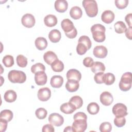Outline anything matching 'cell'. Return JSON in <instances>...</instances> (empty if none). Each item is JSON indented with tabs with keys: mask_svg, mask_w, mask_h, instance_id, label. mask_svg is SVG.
Returning a JSON list of instances; mask_svg holds the SVG:
<instances>
[{
	"mask_svg": "<svg viewBox=\"0 0 132 132\" xmlns=\"http://www.w3.org/2000/svg\"><path fill=\"white\" fill-rule=\"evenodd\" d=\"M74 122L72 124V129L74 132H84L87 128V117L82 112H78L74 116Z\"/></svg>",
	"mask_w": 132,
	"mask_h": 132,
	"instance_id": "obj_1",
	"label": "cell"
},
{
	"mask_svg": "<svg viewBox=\"0 0 132 132\" xmlns=\"http://www.w3.org/2000/svg\"><path fill=\"white\" fill-rule=\"evenodd\" d=\"M91 31L94 40L97 42H103L106 39V28L101 24H96L91 27Z\"/></svg>",
	"mask_w": 132,
	"mask_h": 132,
	"instance_id": "obj_2",
	"label": "cell"
},
{
	"mask_svg": "<svg viewBox=\"0 0 132 132\" xmlns=\"http://www.w3.org/2000/svg\"><path fill=\"white\" fill-rule=\"evenodd\" d=\"M82 6L87 15L91 18L95 17L98 13L97 3L94 0H84L82 2Z\"/></svg>",
	"mask_w": 132,
	"mask_h": 132,
	"instance_id": "obj_3",
	"label": "cell"
},
{
	"mask_svg": "<svg viewBox=\"0 0 132 132\" xmlns=\"http://www.w3.org/2000/svg\"><path fill=\"white\" fill-rule=\"evenodd\" d=\"M8 78L12 83L22 84L26 81V76L23 71L13 70L8 73Z\"/></svg>",
	"mask_w": 132,
	"mask_h": 132,
	"instance_id": "obj_4",
	"label": "cell"
},
{
	"mask_svg": "<svg viewBox=\"0 0 132 132\" xmlns=\"http://www.w3.org/2000/svg\"><path fill=\"white\" fill-rule=\"evenodd\" d=\"M119 86L121 90L127 91L131 87V73L126 72L123 74L119 84Z\"/></svg>",
	"mask_w": 132,
	"mask_h": 132,
	"instance_id": "obj_5",
	"label": "cell"
},
{
	"mask_svg": "<svg viewBox=\"0 0 132 132\" xmlns=\"http://www.w3.org/2000/svg\"><path fill=\"white\" fill-rule=\"evenodd\" d=\"M112 111L116 117H123L128 114L126 106L122 103L115 104L112 107Z\"/></svg>",
	"mask_w": 132,
	"mask_h": 132,
	"instance_id": "obj_6",
	"label": "cell"
},
{
	"mask_svg": "<svg viewBox=\"0 0 132 132\" xmlns=\"http://www.w3.org/2000/svg\"><path fill=\"white\" fill-rule=\"evenodd\" d=\"M48 120L50 124L56 126H60L64 122L63 117L58 113H51L49 116Z\"/></svg>",
	"mask_w": 132,
	"mask_h": 132,
	"instance_id": "obj_7",
	"label": "cell"
},
{
	"mask_svg": "<svg viewBox=\"0 0 132 132\" xmlns=\"http://www.w3.org/2000/svg\"><path fill=\"white\" fill-rule=\"evenodd\" d=\"M22 25L27 28H31L36 23V20L34 16L30 13L25 14L21 19Z\"/></svg>",
	"mask_w": 132,
	"mask_h": 132,
	"instance_id": "obj_8",
	"label": "cell"
},
{
	"mask_svg": "<svg viewBox=\"0 0 132 132\" xmlns=\"http://www.w3.org/2000/svg\"><path fill=\"white\" fill-rule=\"evenodd\" d=\"M37 96L38 99L42 102L48 101L51 96V90L47 87H44L38 90Z\"/></svg>",
	"mask_w": 132,
	"mask_h": 132,
	"instance_id": "obj_9",
	"label": "cell"
},
{
	"mask_svg": "<svg viewBox=\"0 0 132 132\" xmlns=\"http://www.w3.org/2000/svg\"><path fill=\"white\" fill-rule=\"evenodd\" d=\"M100 100L101 103L103 105L107 106L110 105L112 103L113 101V97L110 92L108 91H104L100 95Z\"/></svg>",
	"mask_w": 132,
	"mask_h": 132,
	"instance_id": "obj_10",
	"label": "cell"
},
{
	"mask_svg": "<svg viewBox=\"0 0 132 132\" xmlns=\"http://www.w3.org/2000/svg\"><path fill=\"white\" fill-rule=\"evenodd\" d=\"M108 53L107 48L103 45H98L95 46L93 51V55L98 58H105Z\"/></svg>",
	"mask_w": 132,
	"mask_h": 132,
	"instance_id": "obj_11",
	"label": "cell"
},
{
	"mask_svg": "<svg viewBox=\"0 0 132 132\" xmlns=\"http://www.w3.org/2000/svg\"><path fill=\"white\" fill-rule=\"evenodd\" d=\"M47 75L44 72H38L35 75V80L37 85H44L47 82Z\"/></svg>",
	"mask_w": 132,
	"mask_h": 132,
	"instance_id": "obj_12",
	"label": "cell"
},
{
	"mask_svg": "<svg viewBox=\"0 0 132 132\" xmlns=\"http://www.w3.org/2000/svg\"><path fill=\"white\" fill-rule=\"evenodd\" d=\"M102 21L106 24H110L112 23L114 19V14L113 11L106 10L104 11L101 15Z\"/></svg>",
	"mask_w": 132,
	"mask_h": 132,
	"instance_id": "obj_13",
	"label": "cell"
},
{
	"mask_svg": "<svg viewBox=\"0 0 132 132\" xmlns=\"http://www.w3.org/2000/svg\"><path fill=\"white\" fill-rule=\"evenodd\" d=\"M54 7L57 11L62 13L67 10L68 3L65 0H56L55 2Z\"/></svg>",
	"mask_w": 132,
	"mask_h": 132,
	"instance_id": "obj_14",
	"label": "cell"
},
{
	"mask_svg": "<svg viewBox=\"0 0 132 132\" xmlns=\"http://www.w3.org/2000/svg\"><path fill=\"white\" fill-rule=\"evenodd\" d=\"M67 78L68 80L74 79L78 81H80L81 78V74L80 72L74 69L69 70L67 73Z\"/></svg>",
	"mask_w": 132,
	"mask_h": 132,
	"instance_id": "obj_15",
	"label": "cell"
},
{
	"mask_svg": "<svg viewBox=\"0 0 132 132\" xmlns=\"http://www.w3.org/2000/svg\"><path fill=\"white\" fill-rule=\"evenodd\" d=\"M61 26L65 34L69 33L75 28L73 23L69 19H64L61 22Z\"/></svg>",
	"mask_w": 132,
	"mask_h": 132,
	"instance_id": "obj_16",
	"label": "cell"
},
{
	"mask_svg": "<svg viewBox=\"0 0 132 132\" xmlns=\"http://www.w3.org/2000/svg\"><path fill=\"white\" fill-rule=\"evenodd\" d=\"M79 81L74 80V79H69L68 80L67 82L65 84V88L66 89L70 92H74L76 91L79 87Z\"/></svg>",
	"mask_w": 132,
	"mask_h": 132,
	"instance_id": "obj_17",
	"label": "cell"
},
{
	"mask_svg": "<svg viewBox=\"0 0 132 132\" xmlns=\"http://www.w3.org/2000/svg\"><path fill=\"white\" fill-rule=\"evenodd\" d=\"M43 59L44 61L48 65H51L53 62L58 59L56 54L52 51H47L43 55Z\"/></svg>",
	"mask_w": 132,
	"mask_h": 132,
	"instance_id": "obj_18",
	"label": "cell"
},
{
	"mask_svg": "<svg viewBox=\"0 0 132 132\" xmlns=\"http://www.w3.org/2000/svg\"><path fill=\"white\" fill-rule=\"evenodd\" d=\"M63 83V78L60 75H54L52 77L50 84L52 87L55 88H60Z\"/></svg>",
	"mask_w": 132,
	"mask_h": 132,
	"instance_id": "obj_19",
	"label": "cell"
},
{
	"mask_svg": "<svg viewBox=\"0 0 132 132\" xmlns=\"http://www.w3.org/2000/svg\"><path fill=\"white\" fill-rule=\"evenodd\" d=\"M44 23L47 27H53L57 24V19L55 15L48 14L44 17Z\"/></svg>",
	"mask_w": 132,
	"mask_h": 132,
	"instance_id": "obj_20",
	"label": "cell"
},
{
	"mask_svg": "<svg viewBox=\"0 0 132 132\" xmlns=\"http://www.w3.org/2000/svg\"><path fill=\"white\" fill-rule=\"evenodd\" d=\"M60 109L61 112L65 114H71L76 109V107L71 103H65L60 106Z\"/></svg>",
	"mask_w": 132,
	"mask_h": 132,
	"instance_id": "obj_21",
	"label": "cell"
},
{
	"mask_svg": "<svg viewBox=\"0 0 132 132\" xmlns=\"http://www.w3.org/2000/svg\"><path fill=\"white\" fill-rule=\"evenodd\" d=\"M35 44L38 50L42 51L46 48L47 46V41L44 37H39L35 40Z\"/></svg>",
	"mask_w": 132,
	"mask_h": 132,
	"instance_id": "obj_22",
	"label": "cell"
},
{
	"mask_svg": "<svg viewBox=\"0 0 132 132\" xmlns=\"http://www.w3.org/2000/svg\"><path fill=\"white\" fill-rule=\"evenodd\" d=\"M61 34L58 29H53L48 34V38L53 43H57L61 39Z\"/></svg>",
	"mask_w": 132,
	"mask_h": 132,
	"instance_id": "obj_23",
	"label": "cell"
},
{
	"mask_svg": "<svg viewBox=\"0 0 132 132\" xmlns=\"http://www.w3.org/2000/svg\"><path fill=\"white\" fill-rule=\"evenodd\" d=\"M70 16L74 20L80 19L82 15V11L78 6H74L70 10Z\"/></svg>",
	"mask_w": 132,
	"mask_h": 132,
	"instance_id": "obj_24",
	"label": "cell"
},
{
	"mask_svg": "<svg viewBox=\"0 0 132 132\" xmlns=\"http://www.w3.org/2000/svg\"><path fill=\"white\" fill-rule=\"evenodd\" d=\"M17 97L16 92L12 90H7L4 94V98L7 102L12 103L14 102Z\"/></svg>",
	"mask_w": 132,
	"mask_h": 132,
	"instance_id": "obj_25",
	"label": "cell"
},
{
	"mask_svg": "<svg viewBox=\"0 0 132 132\" xmlns=\"http://www.w3.org/2000/svg\"><path fill=\"white\" fill-rule=\"evenodd\" d=\"M91 70L94 73L104 72L105 71V67L103 63L100 61H96L91 66Z\"/></svg>",
	"mask_w": 132,
	"mask_h": 132,
	"instance_id": "obj_26",
	"label": "cell"
},
{
	"mask_svg": "<svg viewBox=\"0 0 132 132\" xmlns=\"http://www.w3.org/2000/svg\"><path fill=\"white\" fill-rule=\"evenodd\" d=\"M69 103L73 104L76 108L79 109L83 104V101L81 97L78 95H75L72 96L69 100Z\"/></svg>",
	"mask_w": 132,
	"mask_h": 132,
	"instance_id": "obj_27",
	"label": "cell"
},
{
	"mask_svg": "<svg viewBox=\"0 0 132 132\" xmlns=\"http://www.w3.org/2000/svg\"><path fill=\"white\" fill-rule=\"evenodd\" d=\"M51 68L54 72H60L64 69V64L61 61L57 59L52 63Z\"/></svg>",
	"mask_w": 132,
	"mask_h": 132,
	"instance_id": "obj_28",
	"label": "cell"
},
{
	"mask_svg": "<svg viewBox=\"0 0 132 132\" xmlns=\"http://www.w3.org/2000/svg\"><path fill=\"white\" fill-rule=\"evenodd\" d=\"M99 110L100 107L95 102L90 103L87 106V111L90 114L92 115L97 114Z\"/></svg>",
	"mask_w": 132,
	"mask_h": 132,
	"instance_id": "obj_29",
	"label": "cell"
},
{
	"mask_svg": "<svg viewBox=\"0 0 132 132\" xmlns=\"http://www.w3.org/2000/svg\"><path fill=\"white\" fill-rule=\"evenodd\" d=\"M114 30L118 34H122L124 32L127 28L125 23L122 21H118L114 25Z\"/></svg>",
	"mask_w": 132,
	"mask_h": 132,
	"instance_id": "obj_30",
	"label": "cell"
},
{
	"mask_svg": "<svg viewBox=\"0 0 132 132\" xmlns=\"http://www.w3.org/2000/svg\"><path fill=\"white\" fill-rule=\"evenodd\" d=\"M115 81V76L111 73H107L104 74L103 81L106 85H111L114 83Z\"/></svg>",
	"mask_w": 132,
	"mask_h": 132,
	"instance_id": "obj_31",
	"label": "cell"
},
{
	"mask_svg": "<svg viewBox=\"0 0 132 132\" xmlns=\"http://www.w3.org/2000/svg\"><path fill=\"white\" fill-rule=\"evenodd\" d=\"M13 118L12 112L8 109L2 110L0 113V119H4L7 122H10Z\"/></svg>",
	"mask_w": 132,
	"mask_h": 132,
	"instance_id": "obj_32",
	"label": "cell"
},
{
	"mask_svg": "<svg viewBox=\"0 0 132 132\" xmlns=\"http://www.w3.org/2000/svg\"><path fill=\"white\" fill-rule=\"evenodd\" d=\"M2 62L6 67L10 68L14 64V59L12 56L7 55L4 57Z\"/></svg>",
	"mask_w": 132,
	"mask_h": 132,
	"instance_id": "obj_33",
	"label": "cell"
},
{
	"mask_svg": "<svg viewBox=\"0 0 132 132\" xmlns=\"http://www.w3.org/2000/svg\"><path fill=\"white\" fill-rule=\"evenodd\" d=\"M16 63L18 66L21 68H25L27 64V59L23 55H19L16 58Z\"/></svg>",
	"mask_w": 132,
	"mask_h": 132,
	"instance_id": "obj_34",
	"label": "cell"
},
{
	"mask_svg": "<svg viewBox=\"0 0 132 132\" xmlns=\"http://www.w3.org/2000/svg\"><path fill=\"white\" fill-rule=\"evenodd\" d=\"M45 70V67L41 63H37L31 67V71L34 74H36L38 72H44Z\"/></svg>",
	"mask_w": 132,
	"mask_h": 132,
	"instance_id": "obj_35",
	"label": "cell"
},
{
	"mask_svg": "<svg viewBox=\"0 0 132 132\" xmlns=\"http://www.w3.org/2000/svg\"><path fill=\"white\" fill-rule=\"evenodd\" d=\"M78 43H82L85 44L88 48V50H89L92 45L91 41L90 38L87 36H81L78 40Z\"/></svg>",
	"mask_w": 132,
	"mask_h": 132,
	"instance_id": "obj_36",
	"label": "cell"
},
{
	"mask_svg": "<svg viewBox=\"0 0 132 132\" xmlns=\"http://www.w3.org/2000/svg\"><path fill=\"white\" fill-rule=\"evenodd\" d=\"M35 114L39 119H44L47 114V110L43 108H39L35 111Z\"/></svg>",
	"mask_w": 132,
	"mask_h": 132,
	"instance_id": "obj_37",
	"label": "cell"
},
{
	"mask_svg": "<svg viewBox=\"0 0 132 132\" xmlns=\"http://www.w3.org/2000/svg\"><path fill=\"white\" fill-rule=\"evenodd\" d=\"M99 129L101 132H110L112 129V125L108 122H103L100 125Z\"/></svg>",
	"mask_w": 132,
	"mask_h": 132,
	"instance_id": "obj_38",
	"label": "cell"
},
{
	"mask_svg": "<svg viewBox=\"0 0 132 132\" xmlns=\"http://www.w3.org/2000/svg\"><path fill=\"white\" fill-rule=\"evenodd\" d=\"M87 47L82 43H78L76 46V52L79 55H84L88 51Z\"/></svg>",
	"mask_w": 132,
	"mask_h": 132,
	"instance_id": "obj_39",
	"label": "cell"
},
{
	"mask_svg": "<svg viewBox=\"0 0 132 132\" xmlns=\"http://www.w3.org/2000/svg\"><path fill=\"white\" fill-rule=\"evenodd\" d=\"M126 119L123 117H116L114 119V124L118 127H122L125 125Z\"/></svg>",
	"mask_w": 132,
	"mask_h": 132,
	"instance_id": "obj_40",
	"label": "cell"
},
{
	"mask_svg": "<svg viewBox=\"0 0 132 132\" xmlns=\"http://www.w3.org/2000/svg\"><path fill=\"white\" fill-rule=\"evenodd\" d=\"M116 7L119 9L125 8L128 4V0H116L114 1Z\"/></svg>",
	"mask_w": 132,
	"mask_h": 132,
	"instance_id": "obj_41",
	"label": "cell"
},
{
	"mask_svg": "<svg viewBox=\"0 0 132 132\" xmlns=\"http://www.w3.org/2000/svg\"><path fill=\"white\" fill-rule=\"evenodd\" d=\"M104 72H98L95 73L94 76V80L96 84H101L104 83L103 77H104Z\"/></svg>",
	"mask_w": 132,
	"mask_h": 132,
	"instance_id": "obj_42",
	"label": "cell"
},
{
	"mask_svg": "<svg viewBox=\"0 0 132 132\" xmlns=\"http://www.w3.org/2000/svg\"><path fill=\"white\" fill-rule=\"evenodd\" d=\"M93 63V59L90 57H87L83 60V64L87 68H91Z\"/></svg>",
	"mask_w": 132,
	"mask_h": 132,
	"instance_id": "obj_43",
	"label": "cell"
},
{
	"mask_svg": "<svg viewBox=\"0 0 132 132\" xmlns=\"http://www.w3.org/2000/svg\"><path fill=\"white\" fill-rule=\"evenodd\" d=\"M42 131L43 132H54L55 131V129L51 124H47L43 126Z\"/></svg>",
	"mask_w": 132,
	"mask_h": 132,
	"instance_id": "obj_44",
	"label": "cell"
},
{
	"mask_svg": "<svg viewBox=\"0 0 132 132\" xmlns=\"http://www.w3.org/2000/svg\"><path fill=\"white\" fill-rule=\"evenodd\" d=\"M7 121L2 119H0V131L1 132H4L5 131L7 127Z\"/></svg>",
	"mask_w": 132,
	"mask_h": 132,
	"instance_id": "obj_45",
	"label": "cell"
},
{
	"mask_svg": "<svg viewBox=\"0 0 132 132\" xmlns=\"http://www.w3.org/2000/svg\"><path fill=\"white\" fill-rule=\"evenodd\" d=\"M65 35L68 38L73 39L76 37V36L77 35V31L76 28L75 27L73 29V30H72L71 31H70L69 33H66V34H65Z\"/></svg>",
	"mask_w": 132,
	"mask_h": 132,
	"instance_id": "obj_46",
	"label": "cell"
},
{
	"mask_svg": "<svg viewBox=\"0 0 132 132\" xmlns=\"http://www.w3.org/2000/svg\"><path fill=\"white\" fill-rule=\"evenodd\" d=\"M131 17H132V14L130 13L127 14L125 18V21H126V23L128 24V25L129 26V27H131V26H132Z\"/></svg>",
	"mask_w": 132,
	"mask_h": 132,
	"instance_id": "obj_47",
	"label": "cell"
},
{
	"mask_svg": "<svg viewBox=\"0 0 132 132\" xmlns=\"http://www.w3.org/2000/svg\"><path fill=\"white\" fill-rule=\"evenodd\" d=\"M131 27H129V28H127L125 32V35L126 36V37L129 39V40H131L132 38V36H131Z\"/></svg>",
	"mask_w": 132,
	"mask_h": 132,
	"instance_id": "obj_48",
	"label": "cell"
},
{
	"mask_svg": "<svg viewBox=\"0 0 132 132\" xmlns=\"http://www.w3.org/2000/svg\"><path fill=\"white\" fill-rule=\"evenodd\" d=\"M63 131H64V132H65V131H73L72 129V127L70 126H67V127L65 128V129H64Z\"/></svg>",
	"mask_w": 132,
	"mask_h": 132,
	"instance_id": "obj_49",
	"label": "cell"
}]
</instances>
